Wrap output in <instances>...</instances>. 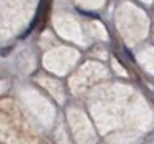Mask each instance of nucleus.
I'll list each match as a JSON object with an SVG mask.
<instances>
[{
  "label": "nucleus",
  "instance_id": "obj_1",
  "mask_svg": "<svg viewBox=\"0 0 154 144\" xmlns=\"http://www.w3.org/2000/svg\"><path fill=\"white\" fill-rule=\"evenodd\" d=\"M12 51V47H8V48H2V50H0V55H2V57H5V55H8Z\"/></svg>",
  "mask_w": 154,
  "mask_h": 144
}]
</instances>
